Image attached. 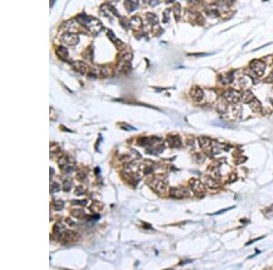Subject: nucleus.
Returning <instances> with one entry per match:
<instances>
[{
  "label": "nucleus",
  "instance_id": "obj_21",
  "mask_svg": "<svg viewBox=\"0 0 273 270\" xmlns=\"http://www.w3.org/2000/svg\"><path fill=\"white\" fill-rule=\"evenodd\" d=\"M104 208V204L101 203L99 201H93L92 204L89 206L90 211H92L93 213H97V212H100L102 211V209Z\"/></svg>",
  "mask_w": 273,
  "mask_h": 270
},
{
  "label": "nucleus",
  "instance_id": "obj_42",
  "mask_svg": "<svg viewBox=\"0 0 273 270\" xmlns=\"http://www.w3.org/2000/svg\"><path fill=\"white\" fill-rule=\"evenodd\" d=\"M232 175V177L229 179V181L230 182H232V181H234V180H236V175L235 174H231Z\"/></svg>",
  "mask_w": 273,
  "mask_h": 270
},
{
  "label": "nucleus",
  "instance_id": "obj_25",
  "mask_svg": "<svg viewBox=\"0 0 273 270\" xmlns=\"http://www.w3.org/2000/svg\"><path fill=\"white\" fill-rule=\"evenodd\" d=\"M254 98L255 97L253 96V94H252V92L249 91V90H246L242 94V97H241V99L243 100V102H245V103H249L250 101H252Z\"/></svg>",
  "mask_w": 273,
  "mask_h": 270
},
{
  "label": "nucleus",
  "instance_id": "obj_36",
  "mask_svg": "<svg viewBox=\"0 0 273 270\" xmlns=\"http://www.w3.org/2000/svg\"><path fill=\"white\" fill-rule=\"evenodd\" d=\"M170 13V9H166L164 11V16H163V21L164 23H168V21L169 20V17H168V14Z\"/></svg>",
  "mask_w": 273,
  "mask_h": 270
},
{
  "label": "nucleus",
  "instance_id": "obj_34",
  "mask_svg": "<svg viewBox=\"0 0 273 270\" xmlns=\"http://www.w3.org/2000/svg\"><path fill=\"white\" fill-rule=\"evenodd\" d=\"M60 190V185L58 182H53L50 186V192L51 193H56Z\"/></svg>",
  "mask_w": 273,
  "mask_h": 270
},
{
  "label": "nucleus",
  "instance_id": "obj_3",
  "mask_svg": "<svg viewBox=\"0 0 273 270\" xmlns=\"http://www.w3.org/2000/svg\"><path fill=\"white\" fill-rule=\"evenodd\" d=\"M112 69L107 66H96L89 68L87 76L93 78H107L111 77Z\"/></svg>",
  "mask_w": 273,
  "mask_h": 270
},
{
  "label": "nucleus",
  "instance_id": "obj_39",
  "mask_svg": "<svg viewBox=\"0 0 273 270\" xmlns=\"http://www.w3.org/2000/svg\"><path fill=\"white\" fill-rule=\"evenodd\" d=\"M123 125H124V126H120V128H122V129H124V130H126V131L131 130V129H135V128H134L133 126H129V125H128V124H127V123H123Z\"/></svg>",
  "mask_w": 273,
  "mask_h": 270
},
{
  "label": "nucleus",
  "instance_id": "obj_24",
  "mask_svg": "<svg viewBox=\"0 0 273 270\" xmlns=\"http://www.w3.org/2000/svg\"><path fill=\"white\" fill-rule=\"evenodd\" d=\"M249 105L250 106V108L253 110L254 112H258V111H261V104L256 98H254L252 101H250V102L249 103Z\"/></svg>",
  "mask_w": 273,
  "mask_h": 270
},
{
  "label": "nucleus",
  "instance_id": "obj_8",
  "mask_svg": "<svg viewBox=\"0 0 273 270\" xmlns=\"http://www.w3.org/2000/svg\"><path fill=\"white\" fill-rule=\"evenodd\" d=\"M169 195L175 198H183L189 197L190 192L186 187H172L169 190Z\"/></svg>",
  "mask_w": 273,
  "mask_h": 270
},
{
  "label": "nucleus",
  "instance_id": "obj_44",
  "mask_svg": "<svg viewBox=\"0 0 273 270\" xmlns=\"http://www.w3.org/2000/svg\"><path fill=\"white\" fill-rule=\"evenodd\" d=\"M111 1H117V0H111Z\"/></svg>",
  "mask_w": 273,
  "mask_h": 270
},
{
  "label": "nucleus",
  "instance_id": "obj_4",
  "mask_svg": "<svg viewBox=\"0 0 273 270\" xmlns=\"http://www.w3.org/2000/svg\"><path fill=\"white\" fill-rule=\"evenodd\" d=\"M189 185L191 187L192 192L197 195V197H202L206 194V187H205L204 184L199 179L192 178L189 180Z\"/></svg>",
  "mask_w": 273,
  "mask_h": 270
},
{
  "label": "nucleus",
  "instance_id": "obj_10",
  "mask_svg": "<svg viewBox=\"0 0 273 270\" xmlns=\"http://www.w3.org/2000/svg\"><path fill=\"white\" fill-rule=\"evenodd\" d=\"M61 38H62V41L66 45L70 46L77 45L79 41V38L78 37V35H76V34H74L72 32H66L65 34L62 35Z\"/></svg>",
  "mask_w": 273,
  "mask_h": 270
},
{
  "label": "nucleus",
  "instance_id": "obj_11",
  "mask_svg": "<svg viewBox=\"0 0 273 270\" xmlns=\"http://www.w3.org/2000/svg\"><path fill=\"white\" fill-rule=\"evenodd\" d=\"M71 66L74 71L81 74V75H86L89 71V67L83 61H75L71 64Z\"/></svg>",
  "mask_w": 273,
  "mask_h": 270
},
{
  "label": "nucleus",
  "instance_id": "obj_22",
  "mask_svg": "<svg viewBox=\"0 0 273 270\" xmlns=\"http://www.w3.org/2000/svg\"><path fill=\"white\" fill-rule=\"evenodd\" d=\"M199 144L200 146V147L202 148H209L211 144H212V140L209 137H199Z\"/></svg>",
  "mask_w": 273,
  "mask_h": 270
},
{
  "label": "nucleus",
  "instance_id": "obj_26",
  "mask_svg": "<svg viewBox=\"0 0 273 270\" xmlns=\"http://www.w3.org/2000/svg\"><path fill=\"white\" fill-rule=\"evenodd\" d=\"M210 177H212L213 178L218 180L220 178V168L218 166H212L209 168V175Z\"/></svg>",
  "mask_w": 273,
  "mask_h": 270
},
{
  "label": "nucleus",
  "instance_id": "obj_35",
  "mask_svg": "<svg viewBox=\"0 0 273 270\" xmlns=\"http://www.w3.org/2000/svg\"><path fill=\"white\" fill-rule=\"evenodd\" d=\"M72 203H73V205H78V206H87V200H86V199H79V200H73L72 201Z\"/></svg>",
  "mask_w": 273,
  "mask_h": 270
},
{
  "label": "nucleus",
  "instance_id": "obj_38",
  "mask_svg": "<svg viewBox=\"0 0 273 270\" xmlns=\"http://www.w3.org/2000/svg\"><path fill=\"white\" fill-rule=\"evenodd\" d=\"M220 3L222 4V5H224V6H230V5H232L234 2H235V0H220Z\"/></svg>",
  "mask_w": 273,
  "mask_h": 270
},
{
  "label": "nucleus",
  "instance_id": "obj_16",
  "mask_svg": "<svg viewBox=\"0 0 273 270\" xmlns=\"http://www.w3.org/2000/svg\"><path fill=\"white\" fill-rule=\"evenodd\" d=\"M204 183L207 185L208 187L209 188H218L220 187V183L218 182L217 179L213 178L212 177H210V175H205L204 177Z\"/></svg>",
  "mask_w": 273,
  "mask_h": 270
},
{
  "label": "nucleus",
  "instance_id": "obj_5",
  "mask_svg": "<svg viewBox=\"0 0 273 270\" xmlns=\"http://www.w3.org/2000/svg\"><path fill=\"white\" fill-rule=\"evenodd\" d=\"M58 165L59 166V168L63 172L65 173H68L73 170L74 168V161L72 159H70L67 156H61L59 158H58Z\"/></svg>",
  "mask_w": 273,
  "mask_h": 270
},
{
  "label": "nucleus",
  "instance_id": "obj_32",
  "mask_svg": "<svg viewBox=\"0 0 273 270\" xmlns=\"http://www.w3.org/2000/svg\"><path fill=\"white\" fill-rule=\"evenodd\" d=\"M86 193V188L83 186H78L76 188H75L74 194L76 195H82Z\"/></svg>",
  "mask_w": 273,
  "mask_h": 270
},
{
  "label": "nucleus",
  "instance_id": "obj_20",
  "mask_svg": "<svg viewBox=\"0 0 273 270\" xmlns=\"http://www.w3.org/2000/svg\"><path fill=\"white\" fill-rule=\"evenodd\" d=\"M70 214L73 218H76L78 219H83L87 217L86 212L83 210V209H80V208L72 209V210L70 211Z\"/></svg>",
  "mask_w": 273,
  "mask_h": 270
},
{
  "label": "nucleus",
  "instance_id": "obj_29",
  "mask_svg": "<svg viewBox=\"0 0 273 270\" xmlns=\"http://www.w3.org/2000/svg\"><path fill=\"white\" fill-rule=\"evenodd\" d=\"M147 20L148 21L149 24L154 25V26L156 24H158V22H159L158 17L155 16L154 14H151V13H148V14H147Z\"/></svg>",
  "mask_w": 273,
  "mask_h": 270
},
{
  "label": "nucleus",
  "instance_id": "obj_41",
  "mask_svg": "<svg viewBox=\"0 0 273 270\" xmlns=\"http://www.w3.org/2000/svg\"><path fill=\"white\" fill-rule=\"evenodd\" d=\"M66 222H67L69 226H73L76 225V224H75V222H74L71 218H67V219H66Z\"/></svg>",
  "mask_w": 273,
  "mask_h": 270
},
{
  "label": "nucleus",
  "instance_id": "obj_31",
  "mask_svg": "<svg viewBox=\"0 0 273 270\" xmlns=\"http://www.w3.org/2000/svg\"><path fill=\"white\" fill-rule=\"evenodd\" d=\"M119 24H120V26H122V28H125V29H127L128 28H130V21H128L126 17H121L120 21H119Z\"/></svg>",
  "mask_w": 273,
  "mask_h": 270
},
{
  "label": "nucleus",
  "instance_id": "obj_37",
  "mask_svg": "<svg viewBox=\"0 0 273 270\" xmlns=\"http://www.w3.org/2000/svg\"><path fill=\"white\" fill-rule=\"evenodd\" d=\"M86 178V175L83 172H78L76 175V179L78 181H83Z\"/></svg>",
  "mask_w": 273,
  "mask_h": 270
},
{
  "label": "nucleus",
  "instance_id": "obj_15",
  "mask_svg": "<svg viewBox=\"0 0 273 270\" xmlns=\"http://www.w3.org/2000/svg\"><path fill=\"white\" fill-rule=\"evenodd\" d=\"M132 58H133V55L131 52L121 51L118 56V61L124 62V63H131Z\"/></svg>",
  "mask_w": 273,
  "mask_h": 270
},
{
  "label": "nucleus",
  "instance_id": "obj_19",
  "mask_svg": "<svg viewBox=\"0 0 273 270\" xmlns=\"http://www.w3.org/2000/svg\"><path fill=\"white\" fill-rule=\"evenodd\" d=\"M139 5V0H125V8L128 13L133 12Z\"/></svg>",
  "mask_w": 273,
  "mask_h": 270
},
{
  "label": "nucleus",
  "instance_id": "obj_28",
  "mask_svg": "<svg viewBox=\"0 0 273 270\" xmlns=\"http://www.w3.org/2000/svg\"><path fill=\"white\" fill-rule=\"evenodd\" d=\"M64 207V201L61 199H56L53 201V208L56 211H59Z\"/></svg>",
  "mask_w": 273,
  "mask_h": 270
},
{
  "label": "nucleus",
  "instance_id": "obj_30",
  "mask_svg": "<svg viewBox=\"0 0 273 270\" xmlns=\"http://www.w3.org/2000/svg\"><path fill=\"white\" fill-rule=\"evenodd\" d=\"M227 109H228V106H227V101L225 100V101H221V102L218 104V112H220L221 114H223V113H225L227 111Z\"/></svg>",
  "mask_w": 273,
  "mask_h": 270
},
{
  "label": "nucleus",
  "instance_id": "obj_33",
  "mask_svg": "<svg viewBox=\"0 0 273 270\" xmlns=\"http://www.w3.org/2000/svg\"><path fill=\"white\" fill-rule=\"evenodd\" d=\"M180 12H181V8L179 4H177L174 6V14H175V17L177 20H179L180 17Z\"/></svg>",
  "mask_w": 273,
  "mask_h": 270
},
{
  "label": "nucleus",
  "instance_id": "obj_13",
  "mask_svg": "<svg viewBox=\"0 0 273 270\" xmlns=\"http://www.w3.org/2000/svg\"><path fill=\"white\" fill-rule=\"evenodd\" d=\"M102 14L105 17H108V16H111V15H114L116 17H119V13L117 11L115 8H113L112 6L110 5H107V4H105L101 6L100 8Z\"/></svg>",
  "mask_w": 273,
  "mask_h": 270
},
{
  "label": "nucleus",
  "instance_id": "obj_40",
  "mask_svg": "<svg viewBox=\"0 0 273 270\" xmlns=\"http://www.w3.org/2000/svg\"><path fill=\"white\" fill-rule=\"evenodd\" d=\"M146 2L151 6H157L159 4V0H146Z\"/></svg>",
  "mask_w": 273,
  "mask_h": 270
},
{
  "label": "nucleus",
  "instance_id": "obj_17",
  "mask_svg": "<svg viewBox=\"0 0 273 270\" xmlns=\"http://www.w3.org/2000/svg\"><path fill=\"white\" fill-rule=\"evenodd\" d=\"M56 55L58 56V57L61 60H63V61H67V58H68V51L66 48L64 46H58L56 48Z\"/></svg>",
  "mask_w": 273,
  "mask_h": 270
},
{
  "label": "nucleus",
  "instance_id": "obj_23",
  "mask_svg": "<svg viewBox=\"0 0 273 270\" xmlns=\"http://www.w3.org/2000/svg\"><path fill=\"white\" fill-rule=\"evenodd\" d=\"M107 36L108 37V38L111 40V41L116 45V46H123V43L120 41V40L114 35V33L110 30H107Z\"/></svg>",
  "mask_w": 273,
  "mask_h": 270
},
{
  "label": "nucleus",
  "instance_id": "obj_27",
  "mask_svg": "<svg viewBox=\"0 0 273 270\" xmlns=\"http://www.w3.org/2000/svg\"><path fill=\"white\" fill-rule=\"evenodd\" d=\"M73 186V183H72V180L67 178V179H65L63 181V184H62V189L65 191V192H68Z\"/></svg>",
  "mask_w": 273,
  "mask_h": 270
},
{
  "label": "nucleus",
  "instance_id": "obj_9",
  "mask_svg": "<svg viewBox=\"0 0 273 270\" xmlns=\"http://www.w3.org/2000/svg\"><path fill=\"white\" fill-rule=\"evenodd\" d=\"M241 97H242V94L236 90H229L225 93V95H224L225 100L231 104L238 103V101L241 99Z\"/></svg>",
  "mask_w": 273,
  "mask_h": 270
},
{
  "label": "nucleus",
  "instance_id": "obj_7",
  "mask_svg": "<svg viewBox=\"0 0 273 270\" xmlns=\"http://www.w3.org/2000/svg\"><path fill=\"white\" fill-rule=\"evenodd\" d=\"M249 68L256 76L261 77L263 75V73L265 71V64L261 61V60L255 59V60H253V61L250 62Z\"/></svg>",
  "mask_w": 273,
  "mask_h": 270
},
{
  "label": "nucleus",
  "instance_id": "obj_6",
  "mask_svg": "<svg viewBox=\"0 0 273 270\" xmlns=\"http://www.w3.org/2000/svg\"><path fill=\"white\" fill-rule=\"evenodd\" d=\"M58 239L65 242V243L75 242V241H78L79 239V235L78 234V232L64 229V230L61 232V234L59 235Z\"/></svg>",
  "mask_w": 273,
  "mask_h": 270
},
{
  "label": "nucleus",
  "instance_id": "obj_12",
  "mask_svg": "<svg viewBox=\"0 0 273 270\" xmlns=\"http://www.w3.org/2000/svg\"><path fill=\"white\" fill-rule=\"evenodd\" d=\"M167 142L168 146L172 148H179L182 146V141L177 135H170L167 137Z\"/></svg>",
  "mask_w": 273,
  "mask_h": 270
},
{
  "label": "nucleus",
  "instance_id": "obj_14",
  "mask_svg": "<svg viewBox=\"0 0 273 270\" xmlns=\"http://www.w3.org/2000/svg\"><path fill=\"white\" fill-rule=\"evenodd\" d=\"M190 96L194 101H196V102H200V101H201L203 98L204 93H203V90L200 88V87L195 86L190 89Z\"/></svg>",
  "mask_w": 273,
  "mask_h": 270
},
{
  "label": "nucleus",
  "instance_id": "obj_2",
  "mask_svg": "<svg viewBox=\"0 0 273 270\" xmlns=\"http://www.w3.org/2000/svg\"><path fill=\"white\" fill-rule=\"evenodd\" d=\"M147 184L159 195H164L167 191V182L163 179V177H158V175H155L147 180Z\"/></svg>",
  "mask_w": 273,
  "mask_h": 270
},
{
  "label": "nucleus",
  "instance_id": "obj_1",
  "mask_svg": "<svg viewBox=\"0 0 273 270\" xmlns=\"http://www.w3.org/2000/svg\"><path fill=\"white\" fill-rule=\"evenodd\" d=\"M77 22L79 23L82 26L86 28L88 31H90L93 35H98L102 30L103 26L98 19L94 18L91 16H87L86 14H79L76 17Z\"/></svg>",
  "mask_w": 273,
  "mask_h": 270
},
{
  "label": "nucleus",
  "instance_id": "obj_43",
  "mask_svg": "<svg viewBox=\"0 0 273 270\" xmlns=\"http://www.w3.org/2000/svg\"><path fill=\"white\" fill-rule=\"evenodd\" d=\"M268 79H270V81H272V82H273V72L270 75V77H268Z\"/></svg>",
  "mask_w": 273,
  "mask_h": 270
},
{
  "label": "nucleus",
  "instance_id": "obj_18",
  "mask_svg": "<svg viewBox=\"0 0 273 270\" xmlns=\"http://www.w3.org/2000/svg\"><path fill=\"white\" fill-rule=\"evenodd\" d=\"M142 26H143V23H142V20L139 17L136 16V17H133L130 20V28L133 29V30H140L142 28Z\"/></svg>",
  "mask_w": 273,
  "mask_h": 270
}]
</instances>
